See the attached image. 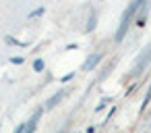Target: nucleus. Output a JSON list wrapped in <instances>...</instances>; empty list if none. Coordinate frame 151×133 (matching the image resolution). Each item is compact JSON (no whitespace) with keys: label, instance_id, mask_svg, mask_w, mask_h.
Segmentation results:
<instances>
[{"label":"nucleus","instance_id":"nucleus-1","mask_svg":"<svg viewBox=\"0 0 151 133\" xmlns=\"http://www.w3.org/2000/svg\"><path fill=\"white\" fill-rule=\"evenodd\" d=\"M145 2H147V0H132V2L126 7V11H124V13H122V17H120V23H118V29H116V36H114V40H116V42H122V40H124L126 31H128V29H130V25L134 23V17H137L139 9H141Z\"/></svg>","mask_w":151,"mask_h":133},{"label":"nucleus","instance_id":"nucleus-2","mask_svg":"<svg viewBox=\"0 0 151 133\" xmlns=\"http://www.w3.org/2000/svg\"><path fill=\"white\" fill-rule=\"evenodd\" d=\"M149 63H151V44L145 46V48L141 50V54L137 56V60H134V69H132V75H134V77L143 75V71L147 69Z\"/></svg>","mask_w":151,"mask_h":133},{"label":"nucleus","instance_id":"nucleus-3","mask_svg":"<svg viewBox=\"0 0 151 133\" xmlns=\"http://www.w3.org/2000/svg\"><path fill=\"white\" fill-rule=\"evenodd\" d=\"M99 63H101V54H99V52H93V54H89V56L85 58V63H83L81 69H83V71H93Z\"/></svg>","mask_w":151,"mask_h":133},{"label":"nucleus","instance_id":"nucleus-4","mask_svg":"<svg viewBox=\"0 0 151 133\" xmlns=\"http://www.w3.org/2000/svg\"><path fill=\"white\" fill-rule=\"evenodd\" d=\"M42 114H44V106H40V108L31 114V118H29V123H27V127H25V133H35V127H37Z\"/></svg>","mask_w":151,"mask_h":133},{"label":"nucleus","instance_id":"nucleus-5","mask_svg":"<svg viewBox=\"0 0 151 133\" xmlns=\"http://www.w3.org/2000/svg\"><path fill=\"white\" fill-rule=\"evenodd\" d=\"M64 96H66V92H64V89H60V92H56V94H54V96H52V98H50V100L46 102V108H48V110H52V108H56V106H58V104L62 102V98H64Z\"/></svg>","mask_w":151,"mask_h":133},{"label":"nucleus","instance_id":"nucleus-6","mask_svg":"<svg viewBox=\"0 0 151 133\" xmlns=\"http://www.w3.org/2000/svg\"><path fill=\"white\" fill-rule=\"evenodd\" d=\"M95 25H97V13L91 11V13H89V19H87V23H85V33H91V31L95 29Z\"/></svg>","mask_w":151,"mask_h":133},{"label":"nucleus","instance_id":"nucleus-7","mask_svg":"<svg viewBox=\"0 0 151 133\" xmlns=\"http://www.w3.org/2000/svg\"><path fill=\"white\" fill-rule=\"evenodd\" d=\"M44 69H46L44 60H42V58H35V60H33V71H35V73H42Z\"/></svg>","mask_w":151,"mask_h":133},{"label":"nucleus","instance_id":"nucleus-8","mask_svg":"<svg viewBox=\"0 0 151 133\" xmlns=\"http://www.w3.org/2000/svg\"><path fill=\"white\" fill-rule=\"evenodd\" d=\"M44 13H46V9H44V7H40V9L31 11V13H29L27 17H29V19H35V17H40V15H44Z\"/></svg>","mask_w":151,"mask_h":133},{"label":"nucleus","instance_id":"nucleus-9","mask_svg":"<svg viewBox=\"0 0 151 133\" xmlns=\"http://www.w3.org/2000/svg\"><path fill=\"white\" fill-rule=\"evenodd\" d=\"M11 63L13 65H23V56H11Z\"/></svg>","mask_w":151,"mask_h":133},{"label":"nucleus","instance_id":"nucleus-10","mask_svg":"<svg viewBox=\"0 0 151 133\" xmlns=\"http://www.w3.org/2000/svg\"><path fill=\"white\" fill-rule=\"evenodd\" d=\"M106 104H108V100H104V102H99V104L95 106V112H101V110L106 108Z\"/></svg>","mask_w":151,"mask_h":133},{"label":"nucleus","instance_id":"nucleus-11","mask_svg":"<svg viewBox=\"0 0 151 133\" xmlns=\"http://www.w3.org/2000/svg\"><path fill=\"white\" fill-rule=\"evenodd\" d=\"M25 127H27V123H21V125L15 129V133H25Z\"/></svg>","mask_w":151,"mask_h":133},{"label":"nucleus","instance_id":"nucleus-12","mask_svg":"<svg viewBox=\"0 0 151 133\" xmlns=\"http://www.w3.org/2000/svg\"><path fill=\"white\" fill-rule=\"evenodd\" d=\"M70 79H73V73H68V75H64V77H62L60 81H62V83H66V81H70Z\"/></svg>","mask_w":151,"mask_h":133},{"label":"nucleus","instance_id":"nucleus-13","mask_svg":"<svg viewBox=\"0 0 151 133\" xmlns=\"http://www.w3.org/2000/svg\"><path fill=\"white\" fill-rule=\"evenodd\" d=\"M85 133H95V129H93V127H89V129H87Z\"/></svg>","mask_w":151,"mask_h":133},{"label":"nucleus","instance_id":"nucleus-14","mask_svg":"<svg viewBox=\"0 0 151 133\" xmlns=\"http://www.w3.org/2000/svg\"><path fill=\"white\" fill-rule=\"evenodd\" d=\"M60 133H64V131H60Z\"/></svg>","mask_w":151,"mask_h":133}]
</instances>
